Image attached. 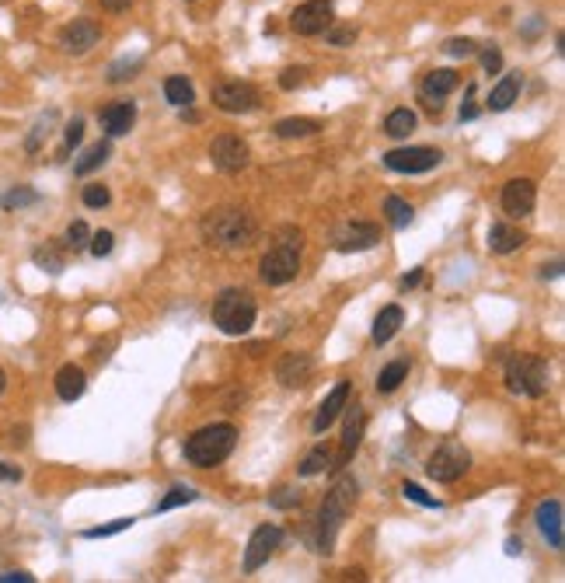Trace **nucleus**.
<instances>
[{"instance_id":"f257e3e1","label":"nucleus","mask_w":565,"mask_h":583,"mask_svg":"<svg viewBox=\"0 0 565 583\" xmlns=\"http://www.w3.org/2000/svg\"><path fill=\"white\" fill-rule=\"evenodd\" d=\"M356 496H360V482L356 479H339L328 496H325V503H321V510H317V548L315 552H332V545L339 539V528L342 520L349 517V510L356 507Z\"/></svg>"},{"instance_id":"f03ea898","label":"nucleus","mask_w":565,"mask_h":583,"mask_svg":"<svg viewBox=\"0 0 565 583\" xmlns=\"http://www.w3.org/2000/svg\"><path fill=\"white\" fill-rule=\"evenodd\" d=\"M203 238L206 245L213 248H248L255 242V221L245 210H234V206H224V210H213L203 217Z\"/></svg>"},{"instance_id":"7ed1b4c3","label":"nucleus","mask_w":565,"mask_h":583,"mask_svg":"<svg viewBox=\"0 0 565 583\" xmlns=\"http://www.w3.org/2000/svg\"><path fill=\"white\" fill-rule=\"evenodd\" d=\"M238 444V430L230 423H217V427H203L196 430L189 440H185V461L196 465V469H217L220 461L230 458V450Z\"/></svg>"},{"instance_id":"20e7f679","label":"nucleus","mask_w":565,"mask_h":583,"mask_svg":"<svg viewBox=\"0 0 565 583\" xmlns=\"http://www.w3.org/2000/svg\"><path fill=\"white\" fill-rule=\"evenodd\" d=\"M255 301L245 291H224L213 301V325L224 332V336H245L251 325H255Z\"/></svg>"},{"instance_id":"39448f33","label":"nucleus","mask_w":565,"mask_h":583,"mask_svg":"<svg viewBox=\"0 0 565 583\" xmlns=\"http://www.w3.org/2000/svg\"><path fill=\"white\" fill-rule=\"evenodd\" d=\"M506 388L523 399H541L548 391V363L531 353H513L506 360Z\"/></svg>"},{"instance_id":"423d86ee","label":"nucleus","mask_w":565,"mask_h":583,"mask_svg":"<svg viewBox=\"0 0 565 583\" xmlns=\"http://www.w3.org/2000/svg\"><path fill=\"white\" fill-rule=\"evenodd\" d=\"M258 272H262V280H266L269 287H283V283L297 280V272H300V234L279 242L276 248H269V252L262 255Z\"/></svg>"},{"instance_id":"0eeeda50","label":"nucleus","mask_w":565,"mask_h":583,"mask_svg":"<svg viewBox=\"0 0 565 583\" xmlns=\"http://www.w3.org/2000/svg\"><path fill=\"white\" fill-rule=\"evenodd\" d=\"M468 469H472V454H468L464 444H457V440L440 444V448L430 454V465H426L433 482H457Z\"/></svg>"},{"instance_id":"6e6552de","label":"nucleus","mask_w":565,"mask_h":583,"mask_svg":"<svg viewBox=\"0 0 565 583\" xmlns=\"http://www.w3.org/2000/svg\"><path fill=\"white\" fill-rule=\"evenodd\" d=\"M443 154L436 147H402V151H387L385 168L402 172V175H426L433 168H440Z\"/></svg>"},{"instance_id":"1a4fd4ad","label":"nucleus","mask_w":565,"mask_h":583,"mask_svg":"<svg viewBox=\"0 0 565 583\" xmlns=\"http://www.w3.org/2000/svg\"><path fill=\"white\" fill-rule=\"evenodd\" d=\"M213 105L230 115L255 113L258 109V91L251 88L248 81H224V84L213 88Z\"/></svg>"},{"instance_id":"9d476101","label":"nucleus","mask_w":565,"mask_h":583,"mask_svg":"<svg viewBox=\"0 0 565 583\" xmlns=\"http://www.w3.org/2000/svg\"><path fill=\"white\" fill-rule=\"evenodd\" d=\"M332 22H336L332 0H307V4H300L290 15V28H294L297 35H321Z\"/></svg>"},{"instance_id":"9b49d317","label":"nucleus","mask_w":565,"mask_h":583,"mask_svg":"<svg viewBox=\"0 0 565 583\" xmlns=\"http://www.w3.org/2000/svg\"><path fill=\"white\" fill-rule=\"evenodd\" d=\"M248 157H251L248 143L234 133L217 136V140L209 143V161H213L220 172H227V175H234V172L248 168Z\"/></svg>"},{"instance_id":"f8f14e48","label":"nucleus","mask_w":565,"mask_h":583,"mask_svg":"<svg viewBox=\"0 0 565 583\" xmlns=\"http://www.w3.org/2000/svg\"><path fill=\"white\" fill-rule=\"evenodd\" d=\"M279 541H283V528H276V524L255 528L248 539V548H245V573L262 569V566L272 559V552L279 548Z\"/></svg>"},{"instance_id":"ddd939ff","label":"nucleus","mask_w":565,"mask_h":583,"mask_svg":"<svg viewBox=\"0 0 565 583\" xmlns=\"http://www.w3.org/2000/svg\"><path fill=\"white\" fill-rule=\"evenodd\" d=\"M336 248L339 252H366V248L381 245V227L377 224H366V221H349V224H342L336 231Z\"/></svg>"},{"instance_id":"4468645a","label":"nucleus","mask_w":565,"mask_h":583,"mask_svg":"<svg viewBox=\"0 0 565 583\" xmlns=\"http://www.w3.org/2000/svg\"><path fill=\"white\" fill-rule=\"evenodd\" d=\"M534 203H538V189L531 179H510L502 185V210L521 221V217H531L534 213Z\"/></svg>"},{"instance_id":"2eb2a0df","label":"nucleus","mask_w":565,"mask_h":583,"mask_svg":"<svg viewBox=\"0 0 565 583\" xmlns=\"http://www.w3.org/2000/svg\"><path fill=\"white\" fill-rule=\"evenodd\" d=\"M102 39V28L98 22H91V18H73V22L60 32V45H63V53L70 56H84L88 49H94Z\"/></svg>"},{"instance_id":"dca6fc26","label":"nucleus","mask_w":565,"mask_h":583,"mask_svg":"<svg viewBox=\"0 0 565 583\" xmlns=\"http://www.w3.org/2000/svg\"><path fill=\"white\" fill-rule=\"evenodd\" d=\"M457 84H461L457 70H451V67L430 70V74H426V81H423V105H426L430 113L440 115V109H443V98H447L451 91H457Z\"/></svg>"},{"instance_id":"f3484780","label":"nucleus","mask_w":565,"mask_h":583,"mask_svg":"<svg viewBox=\"0 0 565 583\" xmlns=\"http://www.w3.org/2000/svg\"><path fill=\"white\" fill-rule=\"evenodd\" d=\"M346 409H349V412H346V430H342V448H339L336 469H342V465L353 461V454H356L363 444V433H366V412H363V405L346 402Z\"/></svg>"},{"instance_id":"a211bd4d","label":"nucleus","mask_w":565,"mask_h":583,"mask_svg":"<svg viewBox=\"0 0 565 583\" xmlns=\"http://www.w3.org/2000/svg\"><path fill=\"white\" fill-rule=\"evenodd\" d=\"M346 402H349V381H336V388L325 395V402L317 405V416H315V433H325V430L332 427L336 420H339V412L346 409Z\"/></svg>"},{"instance_id":"6ab92c4d","label":"nucleus","mask_w":565,"mask_h":583,"mask_svg":"<svg viewBox=\"0 0 565 583\" xmlns=\"http://www.w3.org/2000/svg\"><path fill=\"white\" fill-rule=\"evenodd\" d=\"M538 528H541V535L548 539L551 548H562L565 524H562V503H559V499H544L541 507H538Z\"/></svg>"},{"instance_id":"aec40b11","label":"nucleus","mask_w":565,"mask_h":583,"mask_svg":"<svg viewBox=\"0 0 565 583\" xmlns=\"http://www.w3.org/2000/svg\"><path fill=\"white\" fill-rule=\"evenodd\" d=\"M311 371H315V363H311L307 353H287L276 367V378L287 388H300V384L311 381Z\"/></svg>"},{"instance_id":"412c9836","label":"nucleus","mask_w":565,"mask_h":583,"mask_svg":"<svg viewBox=\"0 0 565 583\" xmlns=\"http://www.w3.org/2000/svg\"><path fill=\"white\" fill-rule=\"evenodd\" d=\"M136 123V105L133 102H112L105 113H102V130L109 136H126Z\"/></svg>"},{"instance_id":"4be33fe9","label":"nucleus","mask_w":565,"mask_h":583,"mask_svg":"<svg viewBox=\"0 0 565 583\" xmlns=\"http://www.w3.org/2000/svg\"><path fill=\"white\" fill-rule=\"evenodd\" d=\"M84 388H88V378H84L81 367L67 363V367L56 371V395H60L63 402H77V399L84 395Z\"/></svg>"},{"instance_id":"5701e85b","label":"nucleus","mask_w":565,"mask_h":583,"mask_svg":"<svg viewBox=\"0 0 565 583\" xmlns=\"http://www.w3.org/2000/svg\"><path fill=\"white\" fill-rule=\"evenodd\" d=\"M521 88H523L521 74H506L496 88H492V94H489V109H492V113H506V109H513V102L521 98Z\"/></svg>"},{"instance_id":"b1692460","label":"nucleus","mask_w":565,"mask_h":583,"mask_svg":"<svg viewBox=\"0 0 565 583\" xmlns=\"http://www.w3.org/2000/svg\"><path fill=\"white\" fill-rule=\"evenodd\" d=\"M402 321H405V311H402L398 304H387L385 311L374 318V342H377V346H385V342H391V339L398 336Z\"/></svg>"},{"instance_id":"393cba45","label":"nucleus","mask_w":565,"mask_h":583,"mask_svg":"<svg viewBox=\"0 0 565 583\" xmlns=\"http://www.w3.org/2000/svg\"><path fill=\"white\" fill-rule=\"evenodd\" d=\"M523 231H517V227L510 224H492L489 227V248L496 252V255H510V252H517V248H523Z\"/></svg>"},{"instance_id":"a878e982","label":"nucleus","mask_w":565,"mask_h":583,"mask_svg":"<svg viewBox=\"0 0 565 583\" xmlns=\"http://www.w3.org/2000/svg\"><path fill=\"white\" fill-rule=\"evenodd\" d=\"M164 98H168L171 105H179V109H189V105L196 102V88H192V81H185L181 74H175V77L164 81Z\"/></svg>"},{"instance_id":"bb28decb","label":"nucleus","mask_w":565,"mask_h":583,"mask_svg":"<svg viewBox=\"0 0 565 583\" xmlns=\"http://www.w3.org/2000/svg\"><path fill=\"white\" fill-rule=\"evenodd\" d=\"M415 113L412 109H391L387 113V119H385V133L391 136V140H405L412 130H415Z\"/></svg>"},{"instance_id":"cd10ccee","label":"nucleus","mask_w":565,"mask_h":583,"mask_svg":"<svg viewBox=\"0 0 565 583\" xmlns=\"http://www.w3.org/2000/svg\"><path fill=\"white\" fill-rule=\"evenodd\" d=\"M109 154H112V143H109V140H102V143L88 147V151H84V157L73 164V175H91L94 168H102V164L109 161Z\"/></svg>"},{"instance_id":"c85d7f7f","label":"nucleus","mask_w":565,"mask_h":583,"mask_svg":"<svg viewBox=\"0 0 565 583\" xmlns=\"http://www.w3.org/2000/svg\"><path fill=\"white\" fill-rule=\"evenodd\" d=\"M408 378V360H395V363H387L385 371H381V378H377V391L381 395H391V391H398L402 381Z\"/></svg>"},{"instance_id":"c756f323","label":"nucleus","mask_w":565,"mask_h":583,"mask_svg":"<svg viewBox=\"0 0 565 583\" xmlns=\"http://www.w3.org/2000/svg\"><path fill=\"white\" fill-rule=\"evenodd\" d=\"M385 213H387V221H391V227H395V231H405V227L415 221V210H412V206H408L402 196H387Z\"/></svg>"},{"instance_id":"7c9ffc66","label":"nucleus","mask_w":565,"mask_h":583,"mask_svg":"<svg viewBox=\"0 0 565 583\" xmlns=\"http://www.w3.org/2000/svg\"><path fill=\"white\" fill-rule=\"evenodd\" d=\"M321 130V123L317 119H279L276 123V136H283V140H294V136H315Z\"/></svg>"},{"instance_id":"2f4dec72","label":"nucleus","mask_w":565,"mask_h":583,"mask_svg":"<svg viewBox=\"0 0 565 583\" xmlns=\"http://www.w3.org/2000/svg\"><path fill=\"white\" fill-rule=\"evenodd\" d=\"M328 461H332V450L325 448V444H317L304 461H300V475L304 479H311V475H321V471L328 469Z\"/></svg>"},{"instance_id":"473e14b6","label":"nucleus","mask_w":565,"mask_h":583,"mask_svg":"<svg viewBox=\"0 0 565 583\" xmlns=\"http://www.w3.org/2000/svg\"><path fill=\"white\" fill-rule=\"evenodd\" d=\"M196 496H200V493H196L192 486H171V489H168V496H161L158 510H161V514H168V510H175V507H185V503H192Z\"/></svg>"},{"instance_id":"72a5a7b5","label":"nucleus","mask_w":565,"mask_h":583,"mask_svg":"<svg viewBox=\"0 0 565 583\" xmlns=\"http://www.w3.org/2000/svg\"><path fill=\"white\" fill-rule=\"evenodd\" d=\"M81 200H84V206H91V210H102V206H109V203H112V193H109L102 182H91V185H84Z\"/></svg>"},{"instance_id":"f704fd0d","label":"nucleus","mask_w":565,"mask_h":583,"mask_svg":"<svg viewBox=\"0 0 565 583\" xmlns=\"http://www.w3.org/2000/svg\"><path fill=\"white\" fill-rule=\"evenodd\" d=\"M136 517H119V520H112V524H102V528H88L84 531V539H112V535H119V531H126V528H133Z\"/></svg>"},{"instance_id":"c9c22d12","label":"nucleus","mask_w":565,"mask_h":583,"mask_svg":"<svg viewBox=\"0 0 565 583\" xmlns=\"http://www.w3.org/2000/svg\"><path fill=\"white\" fill-rule=\"evenodd\" d=\"M402 493H405V499L419 503V507H430V510H443V503H440L436 496L426 493L423 486H415V482H405V486H402Z\"/></svg>"},{"instance_id":"e433bc0d","label":"nucleus","mask_w":565,"mask_h":583,"mask_svg":"<svg viewBox=\"0 0 565 583\" xmlns=\"http://www.w3.org/2000/svg\"><path fill=\"white\" fill-rule=\"evenodd\" d=\"M297 503H300V493H297L294 486H279V489L269 496L272 510H294Z\"/></svg>"},{"instance_id":"4c0bfd02","label":"nucleus","mask_w":565,"mask_h":583,"mask_svg":"<svg viewBox=\"0 0 565 583\" xmlns=\"http://www.w3.org/2000/svg\"><path fill=\"white\" fill-rule=\"evenodd\" d=\"M325 32H328V45H353L356 43V35H360L356 25H336V28L328 25Z\"/></svg>"},{"instance_id":"58836bf2","label":"nucleus","mask_w":565,"mask_h":583,"mask_svg":"<svg viewBox=\"0 0 565 583\" xmlns=\"http://www.w3.org/2000/svg\"><path fill=\"white\" fill-rule=\"evenodd\" d=\"M88 248H91V255H98V259H105V255H112V248H115L112 231H98V234H91Z\"/></svg>"},{"instance_id":"ea45409f","label":"nucleus","mask_w":565,"mask_h":583,"mask_svg":"<svg viewBox=\"0 0 565 583\" xmlns=\"http://www.w3.org/2000/svg\"><path fill=\"white\" fill-rule=\"evenodd\" d=\"M88 242H91L88 224H84V221H73V224L67 227V245L77 252V248H88Z\"/></svg>"},{"instance_id":"a19ab883","label":"nucleus","mask_w":565,"mask_h":583,"mask_svg":"<svg viewBox=\"0 0 565 583\" xmlns=\"http://www.w3.org/2000/svg\"><path fill=\"white\" fill-rule=\"evenodd\" d=\"M304 81H307V70H304V67H287L283 74H279V88H283V91L300 88Z\"/></svg>"},{"instance_id":"79ce46f5","label":"nucleus","mask_w":565,"mask_h":583,"mask_svg":"<svg viewBox=\"0 0 565 583\" xmlns=\"http://www.w3.org/2000/svg\"><path fill=\"white\" fill-rule=\"evenodd\" d=\"M35 262H39V266H45L49 272L63 270V255H56L53 248H35Z\"/></svg>"},{"instance_id":"37998d69","label":"nucleus","mask_w":565,"mask_h":583,"mask_svg":"<svg viewBox=\"0 0 565 583\" xmlns=\"http://www.w3.org/2000/svg\"><path fill=\"white\" fill-rule=\"evenodd\" d=\"M443 49H447L451 56H457V60H461V56H475V53H478V45L472 43V39H451V43L443 45Z\"/></svg>"},{"instance_id":"c03bdc74","label":"nucleus","mask_w":565,"mask_h":583,"mask_svg":"<svg viewBox=\"0 0 565 583\" xmlns=\"http://www.w3.org/2000/svg\"><path fill=\"white\" fill-rule=\"evenodd\" d=\"M482 67H485V74H499L502 70V53H499L496 45L482 49Z\"/></svg>"},{"instance_id":"a18cd8bd","label":"nucleus","mask_w":565,"mask_h":583,"mask_svg":"<svg viewBox=\"0 0 565 583\" xmlns=\"http://www.w3.org/2000/svg\"><path fill=\"white\" fill-rule=\"evenodd\" d=\"M81 140H84V123H81V119H73V123L67 126V143H63V154H67V151H73Z\"/></svg>"},{"instance_id":"49530a36","label":"nucleus","mask_w":565,"mask_h":583,"mask_svg":"<svg viewBox=\"0 0 565 583\" xmlns=\"http://www.w3.org/2000/svg\"><path fill=\"white\" fill-rule=\"evenodd\" d=\"M133 70H140V60H133L130 67H126V64H115V67L109 70V81H112V84H119V81H126V77H136Z\"/></svg>"},{"instance_id":"de8ad7c7","label":"nucleus","mask_w":565,"mask_h":583,"mask_svg":"<svg viewBox=\"0 0 565 583\" xmlns=\"http://www.w3.org/2000/svg\"><path fill=\"white\" fill-rule=\"evenodd\" d=\"M24 203H35V193H28V189H18V193H11V196L4 200V206L11 210V206H24Z\"/></svg>"},{"instance_id":"09e8293b","label":"nucleus","mask_w":565,"mask_h":583,"mask_svg":"<svg viewBox=\"0 0 565 583\" xmlns=\"http://www.w3.org/2000/svg\"><path fill=\"white\" fill-rule=\"evenodd\" d=\"M0 482H22V469H18V465L0 461Z\"/></svg>"},{"instance_id":"8fccbe9b","label":"nucleus","mask_w":565,"mask_h":583,"mask_svg":"<svg viewBox=\"0 0 565 583\" xmlns=\"http://www.w3.org/2000/svg\"><path fill=\"white\" fill-rule=\"evenodd\" d=\"M35 577H28V573H0V583H32Z\"/></svg>"},{"instance_id":"3c124183","label":"nucleus","mask_w":565,"mask_h":583,"mask_svg":"<svg viewBox=\"0 0 565 583\" xmlns=\"http://www.w3.org/2000/svg\"><path fill=\"white\" fill-rule=\"evenodd\" d=\"M130 4H133V0H102V7H105V11H126Z\"/></svg>"},{"instance_id":"603ef678","label":"nucleus","mask_w":565,"mask_h":583,"mask_svg":"<svg viewBox=\"0 0 565 583\" xmlns=\"http://www.w3.org/2000/svg\"><path fill=\"white\" fill-rule=\"evenodd\" d=\"M555 276H562V262H551L541 270V280H555Z\"/></svg>"},{"instance_id":"864d4df0","label":"nucleus","mask_w":565,"mask_h":583,"mask_svg":"<svg viewBox=\"0 0 565 583\" xmlns=\"http://www.w3.org/2000/svg\"><path fill=\"white\" fill-rule=\"evenodd\" d=\"M419 280H423V270L408 272L405 280H402V291H408V287H415V283H419Z\"/></svg>"},{"instance_id":"5fc2aeb1","label":"nucleus","mask_w":565,"mask_h":583,"mask_svg":"<svg viewBox=\"0 0 565 583\" xmlns=\"http://www.w3.org/2000/svg\"><path fill=\"white\" fill-rule=\"evenodd\" d=\"M521 548H523L521 541H517V539H510V548H506V552H510V556H517V552H521Z\"/></svg>"},{"instance_id":"6e6d98bb","label":"nucleus","mask_w":565,"mask_h":583,"mask_svg":"<svg viewBox=\"0 0 565 583\" xmlns=\"http://www.w3.org/2000/svg\"><path fill=\"white\" fill-rule=\"evenodd\" d=\"M4 388H7V374L0 371V395H4Z\"/></svg>"}]
</instances>
